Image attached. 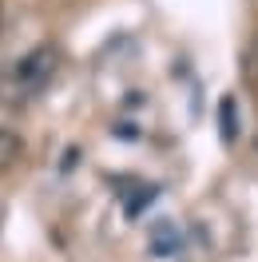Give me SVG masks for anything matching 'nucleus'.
<instances>
[{
  "label": "nucleus",
  "mask_w": 258,
  "mask_h": 262,
  "mask_svg": "<svg viewBox=\"0 0 258 262\" xmlns=\"http://www.w3.org/2000/svg\"><path fill=\"white\" fill-rule=\"evenodd\" d=\"M56 72H60V48H56V44H36L32 52H24L16 60L12 80H16L24 92H40Z\"/></svg>",
  "instance_id": "nucleus-1"
},
{
  "label": "nucleus",
  "mask_w": 258,
  "mask_h": 262,
  "mask_svg": "<svg viewBox=\"0 0 258 262\" xmlns=\"http://www.w3.org/2000/svg\"><path fill=\"white\" fill-rule=\"evenodd\" d=\"M155 195H159L155 183H135V191H127V199H123V214H127V219H139Z\"/></svg>",
  "instance_id": "nucleus-2"
},
{
  "label": "nucleus",
  "mask_w": 258,
  "mask_h": 262,
  "mask_svg": "<svg viewBox=\"0 0 258 262\" xmlns=\"http://www.w3.org/2000/svg\"><path fill=\"white\" fill-rule=\"evenodd\" d=\"M20 159V135L8 127H0V171H8V167H16Z\"/></svg>",
  "instance_id": "nucleus-3"
},
{
  "label": "nucleus",
  "mask_w": 258,
  "mask_h": 262,
  "mask_svg": "<svg viewBox=\"0 0 258 262\" xmlns=\"http://www.w3.org/2000/svg\"><path fill=\"white\" fill-rule=\"evenodd\" d=\"M219 127H223V139H239V107L234 99H223V115H219Z\"/></svg>",
  "instance_id": "nucleus-4"
},
{
  "label": "nucleus",
  "mask_w": 258,
  "mask_h": 262,
  "mask_svg": "<svg viewBox=\"0 0 258 262\" xmlns=\"http://www.w3.org/2000/svg\"><path fill=\"white\" fill-rule=\"evenodd\" d=\"M0 24H4V8H0Z\"/></svg>",
  "instance_id": "nucleus-5"
}]
</instances>
